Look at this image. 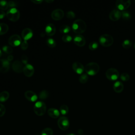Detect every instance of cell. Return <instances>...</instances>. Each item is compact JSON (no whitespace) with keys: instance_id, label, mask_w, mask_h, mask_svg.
Segmentation results:
<instances>
[{"instance_id":"6da1fadb","label":"cell","mask_w":135,"mask_h":135,"mask_svg":"<svg viewBox=\"0 0 135 135\" xmlns=\"http://www.w3.org/2000/svg\"><path fill=\"white\" fill-rule=\"evenodd\" d=\"M72 28L74 32L79 34L85 31L86 29V24L83 20L78 19L73 23Z\"/></svg>"},{"instance_id":"7a4b0ae2","label":"cell","mask_w":135,"mask_h":135,"mask_svg":"<svg viewBox=\"0 0 135 135\" xmlns=\"http://www.w3.org/2000/svg\"><path fill=\"white\" fill-rule=\"evenodd\" d=\"M84 70L88 75L93 76L99 72L100 66L96 62H90L85 65Z\"/></svg>"},{"instance_id":"3957f363","label":"cell","mask_w":135,"mask_h":135,"mask_svg":"<svg viewBox=\"0 0 135 135\" xmlns=\"http://www.w3.org/2000/svg\"><path fill=\"white\" fill-rule=\"evenodd\" d=\"M99 41L102 46L104 47H109L113 44L114 40L111 35L108 34H104L100 36Z\"/></svg>"},{"instance_id":"277c9868","label":"cell","mask_w":135,"mask_h":135,"mask_svg":"<svg viewBox=\"0 0 135 135\" xmlns=\"http://www.w3.org/2000/svg\"><path fill=\"white\" fill-rule=\"evenodd\" d=\"M34 112L38 116H42L44 115L46 112V105L45 103L43 101L36 102L34 106Z\"/></svg>"},{"instance_id":"5b68a950","label":"cell","mask_w":135,"mask_h":135,"mask_svg":"<svg viewBox=\"0 0 135 135\" xmlns=\"http://www.w3.org/2000/svg\"><path fill=\"white\" fill-rule=\"evenodd\" d=\"M6 16L9 20L16 22L20 18V12L16 8H10L6 12Z\"/></svg>"},{"instance_id":"8992f818","label":"cell","mask_w":135,"mask_h":135,"mask_svg":"<svg viewBox=\"0 0 135 135\" xmlns=\"http://www.w3.org/2000/svg\"><path fill=\"white\" fill-rule=\"evenodd\" d=\"M105 76L108 80L110 81H115L119 78V73L117 69L111 68L107 70L105 72Z\"/></svg>"},{"instance_id":"52a82bcc","label":"cell","mask_w":135,"mask_h":135,"mask_svg":"<svg viewBox=\"0 0 135 135\" xmlns=\"http://www.w3.org/2000/svg\"><path fill=\"white\" fill-rule=\"evenodd\" d=\"M57 125L61 130H66L70 126L69 119L64 116L60 117L57 120Z\"/></svg>"},{"instance_id":"ba28073f","label":"cell","mask_w":135,"mask_h":135,"mask_svg":"<svg viewBox=\"0 0 135 135\" xmlns=\"http://www.w3.org/2000/svg\"><path fill=\"white\" fill-rule=\"evenodd\" d=\"M131 5L130 0H117L115 2V5L119 11H126Z\"/></svg>"},{"instance_id":"9c48e42d","label":"cell","mask_w":135,"mask_h":135,"mask_svg":"<svg viewBox=\"0 0 135 135\" xmlns=\"http://www.w3.org/2000/svg\"><path fill=\"white\" fill-rule=\"evenodd\" d=\"M8 44L14 47H16L21 45L22 43V39L21 37L17 34L12 35L8 38Z\"/></svg>"},{"instance_id":"30bf717a","label":"cell","mask_w":135,"mask_h":135,"mask_svg":"<svg viewBox=\"0 0 135 135\" xmlns=\"http://www.w3.org/2000/svg\"><path fill=\"white\" fill-rule=\"evenodd\" d=\"M12 69L14 71L17 73H21L23 72L24 66V64L19 60L15 61L12 65Z\"/></svg>"},{"instance_id":"8fae6325","label":"cell","mask_w":135,"mask_h":135,"mask_svg":"<svg viewBox=\"0 0 135 135\" xmlns=\"http://www.w3.org/2000/svg\"><path fill=\"white\" fill-rule=\"evenodd\" d=\"M64 15V13L61 9H55L52 11L51 13V17L55 21H59L63 18Z\"/></svg>"},{"instance_id":"7c38bea8","label":"cell","mask_w":135,"mask_h":135,"mask_svg":"<svg viewBox=\"0 0 135 135\" xmlns=\"http://www.w3.org/2000/svg\"><path fill=\"white\" fill-rule=\"evenodd\" d=\"M9 62L8 61L7 59H0V72H7L9 69Z\"/></svg>"},{"instance_id":"4fadbf2b","label":"cell","mask_w":135,"mask_h":135,"mask_svg":"<svg viewBox=\"0 0 135 135\" xmlns=\"http://www.w3.org/2000/svg\"><path fill=\"white\" fill-rule=\"evenodd\" d=\"M121 17V12L118 9H114L111 11L109 15V18L112 21H117Z\"/></svg>"},{"instance_id":"5bb4252c","label":"cell","mask_w":135,"mask_h":135,"mask_svg":"<svg viewBox=\"0 0 135 135\" xmlns=\"http://www.w3.org/2000/svg\"><path fill=\"white\" fill-rule=\"evenodd\" d=\"M23 73L27 77L32 76L34 73V69L31 64H27L25 65L23 69Z\"/></svg>"},{"instance_id":"9a60e30c","label":"cell","mask_w":135,"mask_h":135,"mask_svg":"<svg viewBox=\"0 0 135 135\" xmlns=\"http://www.w3.org/2000/svg\"><path fill=\"white\" fill-rule=\"evenodd\" d=\"M73 41L75 44L80 47L83 46L85 44V39L84 37L80 34L75 35L74 37Z\"/></svg>"},{"instance_id":"2e32d148","label":"cell","mask_w":135,"mask_h":135,"mask_svg":"<svg viewBox=\"0 0 135 135\" xmlns=\"http://www.w3.org/2000/svg\"><path fill=\"white\" fill-rule=\"evenodd\" d=\"M56 31V28L55 25L52 23H49L47 24L45 28V33L49 36H51L54 35Z\"/></svg>"},{"instance_id":"e0dca14e","label":"cell","mask_w":135,"mask_h":135,"mask_svg":"<svg viewBox=\"0 0 135 135\" xmlns=\"http://www.w3.org/2000/svg\"><path fill=\"white\" fill-rule=\"evenodd\" d=\"M33 36V32L32 30L29 28H24L22 32V37L24 41H27L31 39Z\"/></svg>"},{"instance_id":"ac0fdd59","label":"cell","mask_w":135,"mask_h":135,"mask_svg":"<svg viewBox=\"0 0 135 135\" xmlns=\"http://www.w3.org/2000/svg\"><path fill=\"white\" fill-rule=\"evenodd\" d=\"M73 70L78 74H81L84 70V68L82 63L79 62H75L72 64Z\"/></svg>"},{"instance_id":"d6986e66","label":"cell","mask_w":135,"mask_h":135,"mask_svg":"<svg viewBox=\"0 0 135 135\" xmlns=\"http://www.w3.org/2000/svg\"><path fill=\"white\" fill-rule=\"evenodd\" d=\"M25 97L28 101L31 102H35L37 99V95L32 91H27L24 93Z\"/></svg>"},{"instance_id":"ffe728a7","label":"cell","mask_w":135,"mask_h":135,"mask_svg":"<svg viewBox=\"0 0 135 135\" xmlns=\"http://www.w3.org/2000/svg\"><path fill=\"white\" fill-rule=\"evenodd\" d=\"M124 88V86L123 83L119 81H117L114 83L113 84V90L116 92V93H121Z\"/></svg>"},{"instance_id":"44dd1931","label":"cell","mask_w":135,"mask_h":135,"mask_svg":"<svg viewBox=\"0 0 135 135\" xmlns=\"http://www.w3.org/2000/svg\"><path fill=\"white\" fill-rule=\"evenodd\" d=\"M48 115L54 119L57 118L60 115V111L55 108H50L47 111Z\"/></svg>"},{"instance_id":"7402d4cb","label":"cell","mask_w":135,"mask_h":135,"mask_svg":"<svg viewBox=\"0 0 135 135\" xmlns=\"http://www.w3.org/2000/svg\"><path fill=\"white\" fill-rule=\"evenodd\" d=\"M9 94L7 91H3L0 93V102H4L8 100Z\"/></svg>"},{"instance_id":"603a6c76","label":"cell","mask_w":135,"mask_h":135,"mask_svg":"<svg viewBox=\"0 0 135 135\" xmlns=\"http://www.w3.org/2000/svg\"><path fill=\"white\" fill-rule=\"evenodd\" d=\"M8 26L5 23H0V35H4L7 32Z\"/></svg>"},{"instance_id":"cb8c5ba5","label":"cell","mask_w":135,"mask_h":135,"mask_svg":"<svg viewBox=\"0 0 135 135\" xmlns=\"http://www.w3.org/2000/svg\"><path fill=\"white\" fill-rule=\"evenodd\" d=\"M70 27L68 25H62L59 29V31L61 33L63 34H67L70 31Z\"/></svg>"},{"instance_id":"d4e9b609","label":"cell","mask_w":135,"mask_h":135,"mask_svg":"<svg viewBox=\"0 0 135 135\" xmlns=\"http://www.w3.org/2000/svg\"><path fill=\"white\" fill-rule=\"evenodd\" d=\"M89 77L87 74H82L79 78V82L82 84H84L88 81Z\"/></svg>"},{"instance_id":"484cf974","label":"cell","mask_w":135,"mask_h":135,"mask_svg":"<svg viewBox=\"0 0 135 135\" xmlns=\"http://www.w3.org/2000/svg\"><path fill=\"white\" fill-rule=\"evenodd\" d=\"M49 92L46 90H44L40 92L38 97H39L40 99L43 100H45L46 98H47V97H49Z\"/></svg>"},{"instance_id":"4316f807","label":"cell","mask_w":135,"mask_h":135,"mask_svg":"<svg viewBox=\"0 0 135 135\" xmlns=\"http://www.w3.org/2000/svg\"><path fill=\"white\" fill-rule=\"evenodd\" d=\"M132 45V42L130 40H125L122 43V46L124 49H129Z\"/></svg>"},{"instance_id":"83f0119b","label":"cell","mask_w":135,"mask_h":135,"mask_svg":"<svg viewBox=\"0 0 135 135\" xmlns=\"http://www.w3.org/2000/svg\"><path fill=\"white\" fill-rule=\"evenodd\" d=\"M121 17L124 20H129L131 18V15L128 11H123L121 12Z\"/></svg>"},{"instance_id":"f1b7e54d","label":"cell","mask_w":135,"mask_h":135,"mask_svg":"<svg viewBox=\"0 0 135 135\" xmlns=\"http://www.w3.org/2000/svg\"><path fill=\"white\" fill-rule=\"evenodd\" d=\"M53 131L50 128H44L41 132V135H53Z\"/></svg>"},{"instance_id":"f546056e","label":"cell","mask_w":135,"mask_h":135,"mask_svg":"<svg viewBox=\"0 0 135 135\" xmlns=\"http://www.w3.org/2000/svg\"><path fill=\"white\" fill-rule=\"evenodd\" d=\"M60 112L62 115H66L69 112L68 107L65 104H63L60 107Z\"/></svg>"},{"instance_id":"4dcf8cb0","label":"cell","mask_w":135,"mask_h":135,"mask_svg":"<svg viewBox=\"0 0 135 135\" xmlns=\"http://www.w3.org/2000/svg\"><path fill=\"white\" fill-rule=\"evenodd\" d=\"M46 44L50 47L53 48L56 46V42L55 40L52 38H49L46 40Z\"/></svg>"},{"instance_id":"1f68e13d","label":"cell","mask_w":135,"mask_h":135,"mask_svg":"<svg viewBox=\"0 0 135 135\" xmlns=\"http://www.w3.org/2000/svg\"><path fill=\"white\" fill-rule=\"evenodd\" d=\"M98 46H99L98 43L96 41H92L90 42L89 45V48L91 51L95 50L98 47Z\"/></svg>"},{"instance_id":"d6a6232c","label":"cell","mask_w":135,"mask_h":135,"mask_svg":"<svg viewBox=\"0 0 135 135\" xmlns=\"http://www.w3.org/2000/svg\"><path fill=\"white\" fill-rule=\"evenodd\" d=\"M8 7V2L5 1H0V9L2 11L7 9Z\"/></svg>"},{"instance_id":"836d02e7","label":"cell","mask_w":135,"mask_h":135,"mask_svg":"<svg viewBox=\"0 0 135 135\" xmlns=\"http://www.w3.org/2000/svg\"><path fill=\"white\" fill-rule=\"evenodd\" d=\"M2 50L3 52H4L6 54H11L13 52V49L10 46L8 45H4L2 47Z\"/></svg>"},{"instance_id":"e575fe53","label":"cell","mask_w":135,"mask_h":135,"mask_svg":"<svg viewBox=\"0 0 135 135\" xmlns=\"http://www.w3.org/2000/svg\"><path fill=\"white\" fill-rule=\"evenodd\" d=\"M62 40L65 43H68L72 41V37L71 36H70L69 34H64L62 37Z\"/></svg>"},{"instance_id":"d590c367","label":"cell","mask_w":135,"mask_h":135,"mask_svg":"<svg viewBox=\"0 0 135 135\" xmlns=\"http://www.w3.org/2000/svg\"><path fill=\"white\" fill-rule=\"evenodd\" d=\"M120 79L123 81H128L130 79V76L127 73L124 72L120 75Z\"/></svg>"},{"instance_id":"8d00e7d4","label":"cell","mask_w":135,"mask_h":135,"mask_svg":"<svg viewBox=\"0 0 135 135\" xmlns=\"http://www.w3.org/2000/svg\"><path fill=\"white\" fill-rule=\"evenodd\" d=\"M5 112H6V108L5 106L3 104L0 103V117H3L5 113Z\"/></svg>"},{"instance_id":"74e56055","label":"cell","mask_w":135,"mask_h":135,"mask_svg":"<svg viewBox=\"0 0 135 135\" xmlns=\"http://www.w3.org/2000/svg\"><path fill=\"white\" fill-rule=\"evenodd\" d=\"M66 16L68 18L70 19H73L75 17V13L72 11H68L66 13Z\"/></svg>"},{"instance_id":"f35d334b","label":"cell","mask_w":135,"mask_h":135,"mask_svg":"<svg viewBox=\"0 0 135 135\" xmlns=\"http://www.w3.org/2000/svg\"><path fill=\"white\" fill-rule=\"evenodd\" d=\"M20 45H21V49L23 50H26L27 49V47H28V43H27V41H24L22 42V43H21Z\"/></svg>"},{"instance_id":"ab89813d","label":"cell","mask_w":135,"mask_h":135,"mask_svg":"<svg viewBox=\"0 0 135 135\" xmlns=\"http://www.w3.org/2000/svg\"><path fill=\"white\" fill-rule=\"evenodd\" d=\"M21 62L25 65L27 64L28 62V57L25 54H23L21 56Z\"/></svg>"},{"instance_id":"60d3db41","label":"cell","mask_w":135,"mask_h":135,"mask_svg":"<svg viewBox=\"0 0 135 135\" xmlns=\"http://www.w3.org/2000/svg\"><path fill=\"white\" fill-rule=\"evenodd\" d=\"M8 7H10L11 8H15V7L17 5L16 3L14 1H9L8 2Z\"/></svg>"},{"instance_id":"b9f144b4","label":"cell","mask_w":135,"mask_h":135,"mask_svg":"<svg viewBox=\"0 0 135 135\" xmlns=\"http://www.w3.org/2000/svg\"><path fill=\"white\" fill-rule=\"evenodd\" d=\"M6 15V14L3 11L0 10V19L3 18Z\"/></svg>"},{"instance_id":"7bdbcfd3","label":"cell","mask_w":135,"mask_h":135,"mask_svg":"<svg viewBox=\"0 0 135 135\" xmlns=\"http://www.w3.org/2000/svg\"><path fill=\"white\" fill-rule=\"evenodd\" d=\"M31 2L34 3V4H41L43 2V1L42 0H31Z\"/></svg>"},{"instance_id":"ee69618b","label":"cell","mask_w":135,"mask_h":135,"mask_svg":"<svg viewBox=\"0 0 135 135\" xmlns=\"http://www.w3.org/2000/svg\"><path fill=\"white\" fill-rule=\"evenodd\" d=\"M13 59V56L12 55H8L7 57V60L9 62L12 61Z\"/></svg>"},{"instance_id":"f6af8a7d","label":"cell","mask_w":135,"mask_h":135,"mask_svg":"<svg viewBox=\"0 0 135 135\" xmlns=\"http://www.w3.org/2000/svg\"><path fill=\"white\" fill-rule=\"evenodd\" d=\"M78 133H79V134L82 135V134H83V130H82V129H79V130H78Z\"/></svg>"},{"instance_id":"bcb514c9","label":"cell","mask_w":135,"mask_h":135,"mask_svg":"<svg viewBox=\"0 0 135 135\" xmlns=\"http://www.w3.org/2000/svg\"><path fill=\"white\" fill-rule=\"evenodd\" d=\"M46 2H47V3H52V2H54V1L53 0H46V1H45Z\"/></svg>"},{"instance_id":"7dc6e473","label":"cell","mask_w":135,"mask_h":135,"mask_svg":"<svg viewBox=\"0 0 135 135\" xmlns=\"http://www.w3.org/2000/svg\"><path fill=\"white\" fill-rule=\"evenodd\" d=\"M66 135H75V134H74V133H68V134H66Z\"/></svg>"},{"instance_id":"c3c4849f","label":"cell","mask_w":135,"mask_h":135,"mask_svg":"<svg viewBox=\"0 0 135 135\" xmlns=\"http://www.w3.org/2000/svg\"><path fill=\"white\" fill-rule=\"evenodd\" d=\"M2 51L0 50V57L2 56Z\"/></svg>"},{"instance_id":"681fc988","label":"cell","mask_w":135,"mask_h":135,"mask_svg":"<svg viewBox=\"0 0 135 135\" xmlns=\"http://www.w3.org/2000/svg\"><path fill=\"white\" fill-rule=\"evenodd\" d=\"M134 49H135V43H134Z\"/></svg>"},{"instance_id":"f907efd6","label":"cell","mask_w":135,"mask_h":135,"mask_svg":"<svg viewBox=\"0 0 135 135\" xmlns=\"http://www.w3.org/2000/svg\"><path fill=\"white\" fill-rule=\"evenodd\" d=\"M134 3H135V0H134Z\"/></svg>"}]
</instances>
